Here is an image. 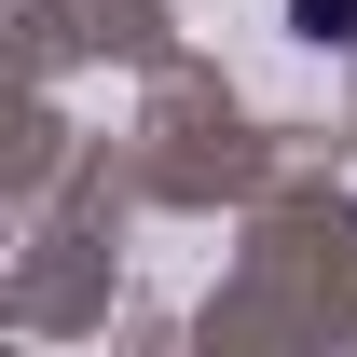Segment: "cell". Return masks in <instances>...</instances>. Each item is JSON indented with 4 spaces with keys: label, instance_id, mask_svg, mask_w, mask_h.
I'll use <instances>...</instances> for the list:
<instances>
[{
    "label": "cell",
    "instance_id": "6da1fadb",
    "mask_svg": "<svg viewBox=\"0 0 357 357\" xmlns=\"http://www.w3.org/2000/svg\"><path fill=\"white\" fill-rule=\"evenodd\" d=\"M289 28H303V42H330V55H344V42H357V0H289Z\"/></svg>",
    "mask_w": 357,
    "mask_h": 357
}]
</instances>
